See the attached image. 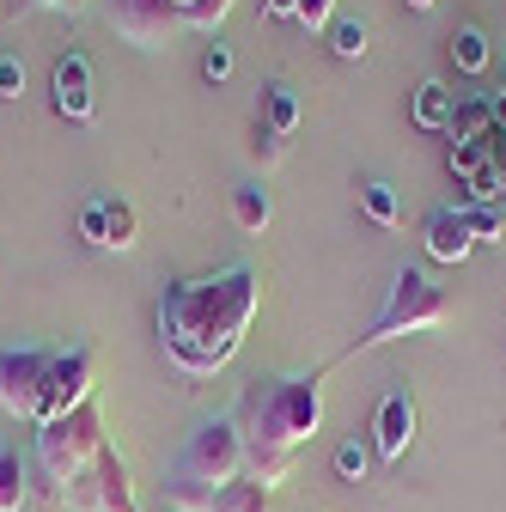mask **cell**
Here are the masks:
<instances>
[{"label":"cell","instance_id":"6da1fadb","mask_svg":"<svg viewBox=\"0 0 506 512\" xmlns=\"http://www.w3.org/2000/svg\"><path fill=\"white\" fill-rule=\"evenodd\" d=\"M263 305L257 269L232 263L220 275H189V281H165L159 293V348L183 378H214L220 366H232V354L244 348V330Z\"/></svg>","mask_w":506,"mask_h":512},{"label":"cell","instance_id":"7a4b0ae2","mask_svg":"<svg viewBox=\"0 0 506 512\" xmlns=\"http://www.w3.org/2000/svg\"><path fill=\"white\" fill-rule=\"evenodd\" d=\"M232 421L244 433V476L275 494L293 476V452L324 427V372L257 378L232 409Z\"/></svg>","mask_w":506,"mask_h":512},{"label":"cell","instance_id":"3957f363","mask_svg":"<svg viewBox=\"0 0 506 512\" xmlns=\"http://www.w3.org/2000/svg\"><path fill=\"white\" fill-rule=\"evenodd\" d=\"M446 324H452V299H446V287H433V281L415 275V269H397L385 311H378L372 324L348 342V354H360V348H385V342H397V336H427V330H446ZM348 354H342V360H348Z\"/></svg>","mask_w":506,"mask_h":512},{"label":"cell","instance_id":"277c9868","mask_svg":"<svg viewBox=\"0 0 506 512\" xmlns=\"http://www.w3.org/2000/svg\"><path fill=\"white\" fill-rule=\"evenodd\" d=\"M104 415L98 403H80L74 415H61V421H43L37 427V464H43V482L49 488H68L98 452H104Z\"/></svg>","mask_w":506,"mask_h":512},{"label":"cell","instance_id":"5b68a950","mask_svg":"<svg viewBox=\"0 0 506 512\" xmlns=\"http://www.w3.org/2000/svg\"><path fill=\"white\" fill-rule=\"evenodd\" d=\"M244 476V433L232 415H214L189 433L183 458L171 470V482H189V488H220V482H238Z\"/></svg>","mask_w":506,"mask_h":512},{"label":"cell","instance_id":"8992f818","mask_svg":"<svg viewBox=\"0 0 506 512\" xmlns=\"http://www.w3.org/2000/svg\"><path fill=\"white\" fill-rule=\"evenodd\" d=\"M61 512H141L135 506V482H129V464H122L110 445L61 488Z\"/></svg>","mask_w":506,"mask_h":512},{"label":"cell","instance_id":"52a82bcc","mask_svg":"<svg viewBox=\"0 0 506 512\" xmlns=\"http://www.w3.org/2000/svg\"><path fill=\"white\" fill-rule=\"evenodd\" d=\"M92 384H98V348H86V342L80 348H61L49 360V378H43V415H37V427L74 415L80 403H92Z\"/></svg>","mask_w":506,"mask_h":512},{"label":"cell","instance_id":"ba28073f","mask_svg":"<svg viewBox=\"0 0 506 512\" xmlns=\"http://www.w3.org/2000/svg\"><path fill=\"white\" fill-rule=\"evenodd\" d=\"M104 19L122 43L135 49H171V37L183 31L177 0H104Z\"/></svg>","mask_w":506,"mask_h":512},{"label":"cell","instance_id":"9c48e42d","mask_svg":"<svg viewBox=\"0 0 506 512\" xmlns=\"http://www.w3.org/2000/svg\"><path fill=\"white\" fill-rule=\"evenodd\" d=\"M43 348H0V409L13 421H37L43 415V378H49Z\"/></svg>","mask_w":506,"mask_h":512},{"label":"cell","instance_id":"30bf717a","mask_svg":"<svg viewBox=\"0 0 506 512\" xmlns=\"http://www.w3.org/2000/svg\"><path fill=\"white\" fill-rule=\"evenodd\" d=\"M165 500H171V512H275L269 488H263V482H250V476H238V482H220V488L165 482Z\"/></svg>","mask_w":506,"mask_h":512},{"label":"cell","instance_id":"8fae6325","mask_svg":"<svg viewBox=\"0 0 506 512\" xmlns=\"http://www.w3.org/2000/svg\"><path fill=\"white\" fill-rule=\"evenodd\" d=\"M49 104L68 122H92V61L86 55H61L49 68Z\"/></svg>","mask_w":506,"mask_h":512},{"label":"cell","instance_id":"7c38bea8","mask_svg":"<svg viewBox=\"0 0 506 512\" xmlns=\"http://www.w3.org/2000/svg\"><path fill=\"white\" fill-rule=\"evenodd\" d=\"M409 439H415V397L409 391H391L385 403H378V415H372V458L397 464L409 452Z\"/></svg>","mask_w":506,"mask_h":512},{"label":"cell","instance_id":"4fadbf2b","mask_svg":"<svg viewBox=\"0 0 506 512\" xmlns=\"http://www.w3.org/2000/svg\"><path fill=\"white\" fill-rule=\"evenodd\" d=\"M470 250H476V238L464 226V208H433L427 214V256L433 263H464Z\"/></svg>","mask_w":506,"mask_h":512},{"label":"cell","instance_id":"5bb4252c","mask_svg":"<svg viewBox=\"0 0 506 512\" xmlns=\"http://www.w3.org/2000/svg\"><path fill=\"white\" fill-rule=\"evenodd\" d=\"M452 110H458V92H452L446 80H421L415 98H409V122L427 128V135H446V128H452Z\"/></svg>","mask_w":506,"mask_h":512},{"label":"cell","instance_id":"9a60e30c","mask_svg":"<svg viewBox=\"0 0 506 512\" xmlns=\"http://www.w3.org/2000/svg\"><path fill=\"white\" fill-rule=\"evenodd\" d=\"M446 61L458 74H488V61H494V43H488V31H476V25H458L452 37H446Z\"/></svg>","mask_w":506,"mask_h":512},{"label":"cell","instance_id":"2e32d148","mask_svg":"<svg viewBox=\"0 0 506 512\" xmlns=\"http://www.w3.org/2000/svg\"><path fill=\"white\" fill-rule=\"evenodd\" d=\"M269 220H275L269 189H263V183H238V189H232V226H238V232H263Z\"/></svg>","mask_w":506,"mask_h":512},{"label":"cell","instance_id":"e0dca14e","mask_svg":"<svg viewBox=\"0 0 506 512\" xmlns=\"http://www.w3.org/2000/svg\"><path fill=\"white\" fill-rule=\"evenodd\" d=\"M25 506H31L25 458H19V445H0V512H25Z\"/></svg>","mask_w":506,"mask_h":512},{"label":"cell","instance_id":"ac0fdd59","mask_svg":"<svg viewBox=\"0 0 506 512\" xmlns=\"http://www.w3.org/2000/svg\"><path fill=\"white\" fill-rule=\"evenodd\" d=\"M263 128L293 141V128H299V98H293V86H269V92H263Z\"/></svg>","mask_w":506,"mask_h":512},{"label":"cell","instance_id":"d6986e66","mask_svg":"<svg viewBox=\"0 0 506 512\" xmlns=\"http://www.w3.org/2000/svg\"><path fill=\"white\" fill-rule=\"evenodd\" d=\"M360 208H366V220H372V226H397V220H403V202H397V189H391L385 177L360 183Z\"/></svg>","mask_w":506,"mask_h":512},{"label":"cell","instance_id":"ffe728a7","mask_svg":"<svg viewBox=\"0 0 506 512\" xmlns=\"http://www.w3.org/2000/svg\"><path fill=\"white\" fill-rule=\"evenodd\" d=\"M135 232H141L135 208L116 202V196H104V250H135Z\"/></svg>","mask_w":506,"mask_h":512},{"label":"cell","instance_id":"44dd1931","mask_svg":"<svg viewBox=\"0 0 506 512\" xmlns=\"http://www.w3.org/2000/svg\"><path fill=\"white\" fill-rule=\"evenodd\" d=\"M446 135L452 141H488V98H458Z\"/></svg>","mask_w":506,"mask_h":512},{"label":"cell","instance_id":"7402d4cb","mask_svg":"<svg viewBox=\"0 0 506 512\" xmlns=\"http://www.w3.org/2000/svg\"><path fill=\"white\" fill-rule=\"evenodd\" d=\"M446 165H452L458 189H464V183H476V177L488 171V141H452V147H446Z\"/></svg>","mask_w":506,"mask_h":512},{"label":"cell","instance_id":"603a6c76","mask_svg":"<svg viewBox=\"0 0 506 512\" xmlns=\"http://www.w3.org/2000/svg\"><path fill=\"white\" fill-rule=\"evenodd\" d=\"M232 13V0H189L183 7V31H220Z\"/></svg>","mask_w":506,"mask_h":512},{"label":"cell","instance_id":"cb8c5ba5","mask_svg":"<svg viewBox=\"0 0 506 512\" xmlns=\"http://www.w3.org/2000/svg\"><path fill=\"white\" fill-rule=\"evenodd\" d=\"M366 470H372V445L342 439V445H336V476H342V482H366Z\"/></svg>","mask_w":506,"mask_h":512},{"label":"cell","instance_id":"d4e9b609","mask_svg":"<svg viewBox=\"0 0 506 512\" xmlns=\"http://www.w3.org/2000/svg\"><path fill=\"white\" fill-rule=\"evenodd\" d=\"M464 226L476 244H506V214L500 208H464Z\"/></svg>","mask_w":506,"mask_h":512},{"label":"cell","instance_id":"484cf974","mask_svg":"<svg viewBox=\"0 0 506 512\" xmlns=\"http://www.w3.org/2000/svg\"><path fill=\"white\" fill-rule=\"evenodd\" d=\"M330 49H336L342 61H360V55H366V25H360V19H336V25H330Z\"/></svg>","mask_w":506,"mask_h":512},{"label":"cell","instance_id":"4316f807","mask_svg":"<svg viewBox=\"0 0 506 512\" xmlns=\"http://www.w3.org/2000/svg\"><path fill=\"white\" fill-rule=\"evenodd\" d=\"M293 25H305V31H330V25H336V0H293Z\"/></svg>","mask_w":506,"mask_h":512},{"label":"cell","instance_id":"83f0119b","mask_svg":"<svg viewBox=\"0 0 506 512\" xmlns=\"http://www.w3.org/2000/svg\"><path fill=\"white\" fill-rule=\"evenodd\" d=\"M287 147H293L287 135H269V128H257V141H250V159H257L263 171H275V165L287 159Z\"/></svg>","mask_w":506,"mask_h":512},{"label":"cell","instance_id":"f1b7e54d","mask_svg":"<svg viewBox=\"0 0 506 512\" xmlns=\"http://www.w3.org/2000/svg\"><path fill=\"white\" fill-rule=\"evenodd\" d=\"M0 98H7V104L25 98V61L19 55H0Z\"/></svg>","mask_w":506,"mask_h":512},{"label":"cell","instance_id":"f546056e","mask_svg":"<svg viewBox=\"0 0 506 512\" xmlns=\"http://www.w3.org/2000/svg\"><path fill=\"white\" fill-rule=\"evenodd\" d=\"M80 238H86V244H92V250H104V196H98V202H86V208H80Z\"/></svg>","mask_w":506,"mask_h":512},{"label":"cell","instance_id":"4dcf8cb0","mask_svg":"<svg viewBox=\"0 0 506 512\" xmlns=\"http://www.w3.org/2000/svg\"><path fill=\"white\" fill-rule=\"evenodd\" d=\"M226 74H232V49H226V43H214V49L202 55V80H214V86H220Z\"/></svg>","mask_w":506,"mask_h":512},{"label":"cell","instance_id":"1f68e13d","mask_svg":"<svg viewBox=\"0 0 506 512\" xmlns=\"http://www.w3.org/2000/svg\"><path fill=\"white\" fill-rule=\"evenodd\" d=\"M263 19H293V0H263Z\"/></svg>","mask_w":506,"mask_h":512},{"label":"cell","instance_id":"d6a6232c","mask_svg":"<svg viewBox=\"0 0 506 512\" xmlns=\"http://www.w3.org/2000/svg\"><path fill=\"white\" fill-rule=\"evenodd\" d=\"M403 7H409V13H433V0H403Z\"/></svg>","mask_w":506,"mask_h":512},{"label":"cell","instance_id":"836d02e7","mask_svg":"<svg viewBox=\"0 0 506 512\" xmlns=\"http://www.w3.org/2000/svg\"><path fill=\"white\" fill-rule=\"evenodd\" d=\"M25 7H61V0H25Z\"/></svg>","mask_w":506,"mask_h":512},{"label":"cell","instance_id":"e575fe53","mask_svg":"<svg viewBox=\"0 0 506 512\" xmlns=\"http://www.w3.org/2000/svg\"><path fill=\"white\" fill-rule=\"evenodd\" d=\"M183 7H189V0H177V13H183Z\"/></svg>","mask_w":506,"mask_h":512}]
</instances>
